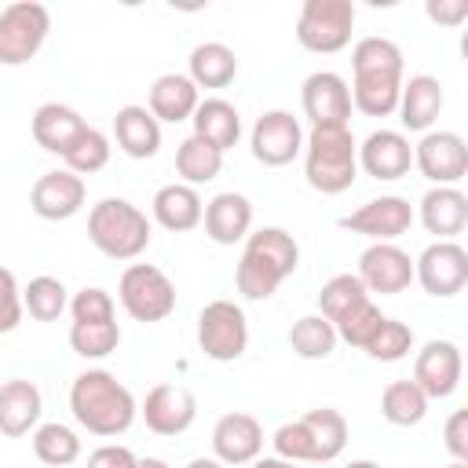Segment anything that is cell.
<instances>
[{
    "label": "cell",
    "mask_w": 468,
    "mask_h": 468,
    "mask_svg": "<svg viewBox=\"0 0 468 468\" xmlns=\"http://www.w3.org/2000/svg\"><path fill=\"white\" fill-rule=\"evenodd\" d=\"M344 468H380V464H377V461H366V457H362V461H351V464H344Z\"/></svg>",
    "instance_id": "f907efd6"
},
{
    "label": "cell",
    "mask_w": 468,
    "mask_h": 468,
    "mask_svg": "<svg viewBox=\"0 0 468 468\" xmlns=\"http://www.w3.org/2000/svg\"><path fill=\"white\" fill-rule=\"evenodd\" d=\"M44 413V395L33 380L26 377H11L0 384V435L7 439H22L40 424Z\"/></svg>",
    "instance_id": "ffe728a7"
},
{
    "label": "cell",
    "mask_w": 468,
    "mask_h": 468,
    "mask_svg": "<svg viewBox=\"0 0 468 468\" xmlns=\"http://www.w3.org/2000/svg\"><path fill=\"white\" fill-rule=\"evenodd\" d=\"M442 446L453 461H468V410H453L442 428Z\"/></svg>",
    "instance_id": "ee69618b"
},
{
    "label": "cell",
    "mask_w": 468,
    "mask_h": 468,
    "mask_svg": "<svg viewBox=\"0 0 468 468\" xmlns=\"http://www.w3.org/2000/svg\"><path fill=\"white\" fill-rule=\"evenodd\" d=\"M197 347L212 362H238L249 347V318L234 300H208L197 314Z\"/></svg>",
    "instance_id": "ba28073f"
},
{
    "label": "cell",
    "mask_w": 468,
    "mask_h": 468,
    "mask_svg": "<svg viewBox=\"0 0 468 468\" xmlns=\"http://www.w3.org/2000/svg\"><path fill=\"white\" fill-rule=\"evenodd\" d=\"M135 453L128 446H99L91 457H88V468H135Z\"/></svg>",
    "instance_id": "bcb514c9"
},
{
    "label": "cell",
    "mask_w": 468,
    "mask_h": 468,
    "mask_svg": "<svg viewBox=\"0 0 468 468\" xmlns=\"http://www.w3.org/2000/svg\"><path fill=\"white\" fill-rule=\"evenodd\" d=\"M117 300L135 322H165L176 311V285L154 263H128L117 282Z\"/></svg>",
    "instance_id": "8992f818"
},
{
    "label": "cell",
    "mask_w": 468,
    "mask_h": 468,
    "mask_svg": "<svg viewBox=\"0 0 468 468\" xmlns=\"http://www.w3.org/2000/svg\"><path fill=\"white\" fill-rule=\"evenodd\" d=\"M249 150L260 165L282 168L303 154V124L289 110H267L256 117L249 132Z\"/></svg>",
    "instance_id": "30bf717a"
},
{
    "label": "cell",
    "mask_w": 468,
    "mask_h": 468,
    "mask_svg": "<svg viewBox=\"0 0 468 468\" xmlns=\"http://www.w3.org/2000/svg\"><path fill=\"white\" fill-rule=\"evenodd\" d=\"M355 278L366 285V292H380V296H399L410 289L413 282V260L406 249H399L395 241H369L358 256V271Z\"/></svg>",
    "instance_id": "7c38bea8"
},
{
    "label": "cell",
    "mask_w": 468,
    "mask_h": 468,
    "mask_svg": "<svg viewBox=\"0 0 468 468\" xmlns=\"http://www.w3.org/2000/svg\"><path fill=\"white\" fill-rule=\"evenodd\" d=\"M296 263H300V245L289 230L282 227L249 230L234 267V285L245 300H271L278 285L296 271Z\"/></svg>",
    "instance_id": "7a4b0ae2"
},
{
    "label": "cell",
    "mask_w": 468,
    "mask_h": 468,
    "mask_svg": "<svg viewBox=\"0 0 468 468\" xmlns=\"http://www.w3.org/2000/svg\"><path fill=\"white\" fill-rule=\"evenodd\" d=\"M33 453L48 468H69L80 457V435L69 424H58V420L37 424L33 428Z\"/></svg>",
    "instance_id": "836d02e7"
},
{
    "label": "cell",
    "mask_w": 468,
    "mask_h": 468,
    "mask_svg": "<svg viewBox=\"0 0 468 468\" xmlns=\"http://www.w3.org/2000/svg\"><path fill=\"white\" fill-rule=\"evenodd\" d=\"M205 234L216 245H238L252 230V201L238 190H223L212 201H205Z\"/></svg>",
    "instance_id": "44dd1931"
},
{
    "label": "cell",
    "mask_w": 468,
    "mask_h": 468,
    "mask_svg": "<svg viewBox=\"0 0 468 468\" xmlns=\"http://www.w3.org/2000/svg\"><path fill=\"white\" fill-rule=\"evenodd\" d=\"M201 95L194 88V80L186 73H161L154 84H150V95H146V110L157 117V124H183L194 117Z\"/></svg>",
    "instance_id": "cb8c5ba5"
},
{
    "label": "cell",
    "mask_w": 468,
    "mask_h": 468,
    "mask_svg": "<svg viewBox=\"0 0 468 468\" xmlns=\"http://www.w3.org/2000/svg\"><path fill=\"white\" fill-rule=\"evenodd\" d=\"M446 468H468V461H450Z\"/></svg>",
    "instance_id": "816d5d0a"
},
{
    "label": "cell",
    "mask_w": 468,
    "mask_h": 468,
    "mask_svg": "<svg viewBox=\"0 0 468 468\" xmlns=\"http://www.w3.org/2000/svg\"><path fill=\"white\" fill-rule=\"evenodd\" d=\"M110 150H113L110 139H106L99 128L88 124V128L77 135V143L62 154V161H66V168H69L73 176L84 179V176H95V172H102V168L110 165Z\"/></svg>",
    "instance_id": "f35d334b"
},
{
    "label": "cell",
    "mask_w": 468,
    "mask_h": 468,
    "mask_svg": "<svg viewBox=\"0 0 468 468\" xmlns=\"http://www.w3.org/2000/svg\"><path fill=\"white\" fill-rule=\"evenodd\" d=\"M51 33V15L37 0H15L0 11V66H26Z\"/></svg>",
    "instance_id": "52a82bcc"
},
{
    "label": "cell",
    "mask_w": 468,
    "mask_h": 468,
    "mask_svg": "<svg viewBox=\"0 0 468 468\" xmlns=\"http://www.w3.org/2000/svg\"><path fill=\"white\" fill-rule=\"evenodd\" d=\"M300 106L311 128L351 124V88L333 69H318L300 84Z\"/></svg>",
    "instance_id": "5bb4252c"
},
{
    "label": "cell",
    "mask_w": 468,
    "mask_h": 468,
    "mask_svg": "<svg viewBox=\"0 0 468 468\" xmlns=\"http://www.w3.org/2000/svg\"><path fill=\"white\" fill-rule=\"evenodd\" d=\"M135 468H168V461H161V457H139Z\"/></svg>",
    "instance_id": "681fc988"
},
{
    "label": "cell",
    "mask_w": 468,
    "mask_h": 468,
    "mask_svg": "<svg viewBox=\"0 0 468 468\" xmlns=\"http://www.w3.org/2000/svg\"><path fill=\"white\" fill-rule=\"evenodd\" d=\"M263 453V424L252 413H223L212 424V457L227 468H241L252 464Z\"/></svg>",
    "instance_id": "e0dca14e"
},
{
    "label": "cell",
    "mask_w": 468,
    "mask_h": 468,
    "mask_svg": "<svg viewBox=\"0 0 468 468\" xmlns=\"http://www.w3.org/2000/svg\"><path fill=\"white\" fill-rule=\"evenodd\" d=\"M186 468H227V464H219L216 457H194Z\"/></svg>",
    "instance_id": "c3c4849f"
},
{
    "label": "cell",
    "mask_w": 468,
    "mask_h": 468,
    "mask_svg": "<svg viewBox=\"0 0 468 468\" xmlns=\"http://www.w3.org/2000/svg\"><path fill=\"white\" fill-rule=\"evenodd\" d=\"M358 168L377 183H395L413 168V143L406 139V132H395V128L369 132L358 146Z\"/></svg>",
    "instance_id": "ac0fdd59"
},
{
    "label": "cell",
    "mask_w": 468,
    "mask_h": 468,
    "mask_svg": "<svg viewBox=\"0 0 468 468\" xmlns=\"http://www.w3.org/2000/svg\"><path fill=\"white\" fill-rule=\"evenodd\" d=\"M380 322H384V314H380V307L373 303V300H366L358 311H351L344 322H336L333 329H336V336L344 340V344H351V347H366L369 340H373V333L380 329Z\"/></svg>",
    "instance_id": "60d3db41"
},
{
    "label": "cell",
    "mask_w": 468,
    "mask_h": 468,
    "mask_svg": "<svg viewBox=\"0 0 468 468\" xmlns=\"http://www.w3.org/2000/svg\"><path fill=\"white\" fill-rule=\"evenodd\" d=\"M362 351H366L369 358H377V362H399V358H406V355L413 351V329H410L406 322L384 314L380 329L373 333V340H369Z\"/></svg>",
    "instance_id": "ab89813d"
},
{
    "label": "cell",
    "mask_w": 468,
    "mask_h": 468,
    "mask_svg": "<svg viewBox=\"0 0 468 468\" xmlns=\"http://www.w3.org/2000/svg\"><path fill=\"white\" fill-rule=\"evenodd\" d=\"M186 77L194 80V88H227L238 77V55L234 48L219 44V40H205L190 51L186 58Z\"/></svg>",
    "instance_id": "f1b7e54d"
},
{
    "label": "cell",
    "mask_w": 468,
    "mask_h": 468,
    "mask_svg": "<svg viewBox=\"0 0 468 468\" xmlns=\"http://www.w3.org/2000/svg\"><path fill=\"white\" fill-rule=\"evenodd\" d=\"M413 165L417 172L435 183V186H457L468 176V143L461 132H446V128H431L420 135V143L413 146Z\"/></svg>",
    "instance_id": "9c48e42d"
},
{
    "label": "cell",
    "mask_w": 468,
    "mask_h": 468,
    "mask_svg": "<svg viewBox=\"0 0 468 468\" xmlns=\"http://www.w3.org/2000/svg\"><path fill=\"white\" fill-rule=\"evenodd\" d=\"M351 69L355 77H402V48L388 37H362L351 48Z\"/></svg>",
    "instance_id": "4dcf8cb0"
},
{
    "label": "cell",
    "mask_w": 468,
    "mask_h": 468,
    "mask_svg": "<svg viewBox=\"0 0 468 468\" xmlns=\"http://www.w3.org/2000/svg\"><path fill=\"white\" fill-rule=\"evenodd\" d=\"M22 311H29V318H37V322H55L62 311H69V292L58 278L37 274L22 289Z\"/></svg>",
    "instance_id": "8d00e7d4"
},
{
    "label": "cell",
    "mask_w": 468,
    "mask_h": 468,
    "mask_svg": "<svg viewBox=\"0 0 468 468\" xmlns=\"http://www.w3.org/2000/svg\"><path fill=\"white\" fill-rule=\"evenodd\" d=\"M413 219H417V216H413V205H410L406 197H399V194H380V197L358 205L355 212H347V216L340 219V227L351 230V234H362V238H369V241H395V238H402V234L413 227Z\"/></svg>",
    "instance_id": "4fadbf2b"
},
{
    "label": "cell",
    "mask_w": 468,
    "mask_h": 468,
    "mask_svg": "<svg viewBox=\"0 0 468 468\" xmlns=\"http://www.w3.org/2000/svg\"><path fill=\"white\" fill-rule=\"evenodd\" d=\"M113 143L121 146V154H128L135 161H146L161 150V124L146 106L128 102L113 113Z\"/></svg>",
    "instance_id": "d4e9b609"
},
{
    "label": "cell",
    "mask_w": 468,
    "mask_h": 468,
    "mask_svg": "<svg viewBox=\"0 0 468 468\" xmlns=\"http://www.w3.org/2000/svg\"><path fill=\"white\" fill-rule=\"evenodd\" d=\"M461 373H464V358H461V347L453 340H428L420 351H417V362H413V384L424 391V399H450L461 384Z\"/></svg>",
    "instance_id": "9a60e30c"
},
{
    "label": "cell",
    "mask_w": 468,
    "mask_h": 468,
    "mask_svg": "<svg viewBox=\"0 0 468 468\" xmlns=\"http://www.w3.org/2000/svg\"><path fill=\"white\" fill-rule=\"evenodd\" d=\"M69 318L73 322H110V318H117L113 296L106 289H99V285H84L69 300Z\"/></svg>",
    "instance_id": "b9f144b4"
},
{
    "label": "cell",
    "mask_w": 468,
    "mask_h": 468,
    "mask_svg": "<svg viewBox=\"0 0 468 468\" xmlns=\"http://www.w3.org/2000/svg\"><path fill=\"white\" fill-rule=\"evenodd\" d=\"M84 197H88V186L80 176H73L69 168H51L44 172L33 190H29V208L48 219V223H58V219H73L80 208H84Z\"/></svg>",
    "instance_id": "d6986e66"
},
{
    "label": "cell",
    "mask_w": 468,
    "mask_h": 468,
    "mask_svg": "<svg viewBox=\"0 0 468 468\" xmlns=\"http://www.w3.org/2000/svg\"><path fill=\"white\" fill-rule=\"evenodd\" d=\"M355 0H303L296 15V40L303 51L333 55L351 44Z\"/></svg>",
    "instance_id": "5b68a950"
},
{
    "label": "cell",
    "mask_w": 468,
    "mask_h": 468,
    "mask_svg": "<svg viewBox=\"0 0 468 468\" xmlns=\"http://www.w3.org/2000/svg\"><path fill=\"white\" fill-rule=\"evenodd\" d=\"M88 241L106 260H135L150 245V219L128 197H102L88 212Z\"/></svg>",
    "instance_id": "277c9868"
},
{
    "label": "cell",
    "mask_w": 468,
    "mask_h": 468,
    "mask_svg": "<svg viewBox=\"0 0 468 468\" xmlns=\"http://www.w3.org/2000/svg\"><path fill=\"white\" fill-rule=\"evenodd\" d=\"M424 15L431 18V22H439V26H461L464 18H468V4L464 0H428L424 4Z\"/></svg>",
    "instance_id": "f6af8a7d"
},
{
    "label": "cell",
    "mask_w": 468,
    "mask_h": 468,
    "mask_svg": "<svg viewBox=\"0 0 468 468\" xmlns=\"http://www.w3.org/2000/svg\"><path fill=\"white\" fill-rule=\"evenodd\" d=\"M428 413V399L413 380H391L380 391V417L395 428H413Z\"/></svg>",
    "instance_id": "e575fe53"
},
{
    "label": "cell",
    "mask_w": 468,
    "mask_h": 468,
    "mask_svg": "<svg viewBox=\"0 0 468 468\" xmlns=\"http://www.w3.org/2000/svg\"><path fill=\"white\" fill-rule=\"evenodd\" d=\"M150 212L157 219V227L172 230V234H186L194 227H201V216H205V201L194 186L186 183H168L154 194L150 201Z\"/></svg>",
    "instance_id": "83f0119b"
},
{
    "label": "cell",
    "mask_w": 468,
    "mask_h": 468,
    "mask_svg": "<svg viewBox=\"0 0 468 468\" xmlns=\"http://www.w3.org/2000/svg\"><path fill=\"white\" fill-rule=\"evenodd\" d=\"M366 300H369V292H366V285H362L355 274H333V278L322 285V292H318V314L336 325V322H344L351 311H358Z\"/></svg>",
    "instance_id": "d590c367"
},
{
    "label": "cell",
    "mask_w": 468,
    "mask_h": 468,
    "mask_svg": "<svg viewBox=\"0 0 468 468\" xmlns=\"http://www.w3.org/2000/svg\"><path fill=\"white\" fill-rule=\"evenodd\" d=\"M69 413L84 431L117 439L135 424L139 402L110 369H84L69 384Z\"/></svg>",
    "instance_id": "6da1fadb"
},
{
    "label": "cell",
    "mask_w": 468,
    "mask_h": 468,
    "mask_svg": "<svg viewBox=\"0 0 468 468\" xmlns=\"http://www.w3.org/2000/svg\"><path fill=\"white\" fill-rule=\"evenodd\" d=\"M303 176L318 194H344L358 179V143L351 124L311 128L303 135Z\"/></svg>",
    "instance_id": "3957f363"
},
{
    "label": "cell",
    "mask_w": 468,
    "mask_h": 468,
    "mask_svg": "<svg viewBox=\"0 0 468 468\" xmlns=\"http://www.w3.org/2000/svg\"><path fill=\"white\" fill-rule=\"evenodd\" d=\"M223 168V154L212 150L208 143H201L197 135H186L179 146H176V176L186 183V186H205L219 176Z\"/></svg>",
    "instance_id": "d6a6232c"
},
{
    "label": "cell",
    "mask_w": 468,
    "mask_h": 468,
    "mask_svg": "<svg viewBox=\"0 0 468 468\" xmlns=\"http://www.w3.org/2000/svg\"><path fill=\"white\" fill-rule=\"evenodd\" d=\"M249 468H300V464H292V461H282V457H256Z\"/></svg>",
    "instance_id": "7dc6e473"
},
{
    "label": "cell",
    "mask_w": 468,
    "mask_h": 468,
    "mask_svg": "<svg viewBox=\"0 0 468 468\" xmlns=\"http://www.w3.org/2000/svg\"><path fill=\"white\" fill-rule=\"evenodd\" d=\"M413 282L435 300H450L468 285V252L457 241H431L413 260Z\"/></svg>",
    "instance_id": "8fae6325"
},
{
    "label": "cell",
    "mask_w": 468,
    "mask_h": 468,
    "mask_svg": "<svg viewBox=\"0 0 468 468\" xmlns=\"http://www.w3.org/2000/svg\"><path fill=\"white\" fill-rule=\"evenodd\" d=\"M29 128H33V139H37L40 150L62 157L77 143V135L88 128V121L73 106H66V102H44V106H37Z\"/></svg>",
    "instance_id": "4316f807"
},
{
    "label": "cell",
    "mask_w": 468,
    "mask_h": 468,
    "mask_svg": "<svg viewBox=\"0 0 468 468\" xmlns=\"http://www.w3.org/2000/svg\"><path fill=\"white\" fill-rule=\"evenodd\" d=\"M139 417L154 435H183L197 420V399L183 384H157L146 391Z\"/></svg>",
    "instance_id": "2e32d148"
},
{
    "label": "cell",
    "mask_w": 468,
    "mask_h": 468,
    "mask_svg": "<svg viewBox=\"0 0 468 468\" xmlns=\"http://www.w3.org/2000/svg\"><path fill=\"white\" fill-rule=\"evenodd\" d=\"M121 344V325L117 318L110 322H69V347L80 358H106Z\"/></svg>",
    "instance_id": "74e56055"
},
{
    "label": "cell",
    "mask_w": 468,
    "mask_h": 468,
    "mask_svg": "<svg viewBox=\"0 0 468 468\" xmlns=\"http://www.w3.org/2000/svg\"><path fill=\"white\" fill-rule=\"evenodd\" d=\"M190 121H194V132H190V135H197L201 143H208V146L219 150V154L234 150L238 139H241V113H238L234 102H227V99H219V95L201 99Z\"/></svg>",
    "instance_id": "484cf974"
},
{
    "label": "cell",
    "mask_w": 468,
    "mask_h": 468,
    "mask_svg": "<svg viewBox=\"0 0 468 468\" xmlns=\"http://www.w3.org/2000/svg\"><path fill=\"white\" fill-rule=\"evenodd\" d=\"M435 241H453L468 227V197L457 186H431L420 197V208L413 212Z\"/></svg>",
    "instance_id": "7402d4cb"
},
{
    "label": "cell",
    "mask_w": 468,
    "mask_h": 468,
    "mask_svg": "<svg viewBox=\"0 0 468 468\" xmlns=\"http://www.w3.org/2000/svg\"><path fill=\"white\" fill-rule=\"evenodd\" d=\"M22 289L7 267H0V333H15L22 322Z\"/></svg>",
    "instance_id": "7bdbcfd3"
},
{
    "label": "cell",
    "mask_w": 468,
    "mask_h": 468,
    "mask_svg": "<svg viewBox=\"0 0 468 468\" xmlns=\"http://www.w3.org/2000/svg\"><path fill=\"white\" fill-rule=\"evenodd\" d=\"M442 102H446V95H442L439 77L417 73V77L402 80L399 110H395V113H399V121H402L406 132H431V124H435L439 113H442Z\"/></svg>",
    "instance_id": "603a6c76"
},
{
    "label": "cell",
    "mask_w": 468,
    "mask_h": 468,
    "mask_svg": "<svg viewBox=\"0 0 468 468\" xmlns=\"http://www.w3.org/2000/svg\"><path fill=\"white\" fill-rule=\"evenodd\" d=\"M336 344H340V336H336L333 322L322 318V314H303V318H296L292 329H289V347H292V355L303 358V362H322V358H329V355L336 351Z\"/></svg>",
    "instance_id": "1f68e13d"
},
{
    "label": "cell",
    "mask_w": 468,
    "mask_h": 468,
    "mask_svg": "<svg viewBox=\"0 0 468 468\" xmlns=\"http://www.w3.org/2000/svg\"><path fill=\"white\" fill-rule=\"evenodd\" d=\"M300 420L311 431L314 464H329V461H336L344 453V446H347V420H344L340 410H329V406L307 410V413H300Z\"/></svg>",
    "instance_id": "f546056e"
}]
</instances>
